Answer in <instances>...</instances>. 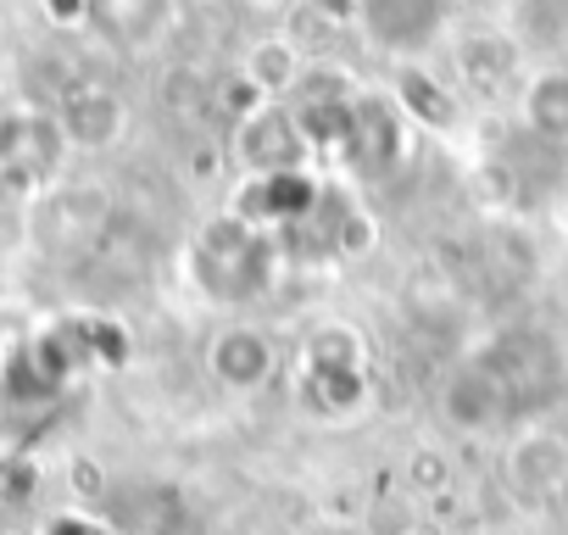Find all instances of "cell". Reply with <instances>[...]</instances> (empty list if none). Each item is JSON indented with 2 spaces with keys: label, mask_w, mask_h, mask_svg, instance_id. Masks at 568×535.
I'll return each instance as SVG.
<instances>
[{
  "label": "cell",
  "mask_w": 568,
  "mask_h": 535,
  "mask_svg": "<svg viewBox=\"0 0 568 535\" xmlns=\"http://www.w3.org/2000/svg\"><path fill=\"white\" fill-rule=\"evenodd\" d=\"M195 274L206 280L212 296H251L267 274H273V262H267V234L256 223H245L240 212L229 218H212L201 234H195Z\"/></svg>",
  "instance_id": "obj_1"
},
{
  "label": "cell",
  "mask_w": 568,
  "mask_h": 535,
  "mask_svg": "<svg viewBox=\"0 0 568 535\" xmlns=\"http://www.w3.org/2000/svg\"><path fill=\"white\" fill-rule=\"evenodd\" d=\"M62 151H68V140H62L57 118L18 112V107L0 112V190H12V195L40 190L57 173Z\"/></svg>",
  "instance_id": "obj_2"
},
{
  "label": "cell",
  "mask_w": 568,
  "mask_h": 535,
  "mask_svg": "<svg viewBox=\"0 0 568 535\" xmlns=\"http://www.w3.org/2000/svg\"><path fill=\"white\" fill-rule=\"evenodd\" d=\"M352 23L385 57H424L446 29V0H352Z\"/></svg>",
  "instance_id": "obj_3"
},
{
  "label": "cell",
  "mask_w": 568,
  "mask_h": 535,
  "mask_svg": "<svg viewBox=\"0 0 568 535\" xmlns=\"http://www.w3.org/2000/svg\"><path fill=\"white\" fill-rule=\"evenodd\" d=\"M273 369H278V352H273V341L262 335V330H251V324H234V330H223V335H212V346H206V374L223 385V391H262L267 380H273Z\"/></svg>",
  "instance_id": "obj_4"
},
{
  "label": "cell",
  "mask_w": 568,
  "mask_h": 535,
  "mask_svg": "<svg viewBox=\"0 0 568 535\" xmlns=\"http://www.w3.org/2000/svg\"><path fill=\"white\" fill-rule=\"evenodd\" d=\"M57 129H62V140L73 151H106L129 134V107H123V95L90 84V90L68 95V107L57 112Z\"/></svg>",
  "instance_id": "obj_5"
},
{
  "label": "cell",
  "mask_w": 568,
  "mask_h": 535,
  "mask_svg": "<svg viewBox=\"0 0 568 535\" xmlns=\"http://www.w3.org/2000/svg\"><path fill=\"white\" fill-rule=\"evenodd\" d=\"M313 206H318V184L302 168H291V173H251V184H245V195H240L234 212L267 234V223L313 218Z\"/></svg>",
  "instance_id": "obj_6"
},
{
  "label": "cell",
  "mask_w": 568,
  "mask_h": 535,
  "mask_svg": "<svg viewBox=\"0 0 568 535\" xmlns=\"http://www.w3.org/2000/svg\"><path fill=\"white\" fill-rule=\"evenodd\" d=\"M240 151L256 173H291L302 168V151H307V134L296 129V118L284 107H262L256 118H245L240 129Z\"/></svg>",
  "instance_id": "obj_7"
},
{
  "label": "cell",
  "mask_w": 568,
  "mask_h": 535,
  "mask_svg": "<svg viewBox=\"0 0 568 535\" xmlns=\"http://www.w3.org/2000/svg\"><path fill=\"white\" fill-rule=\"evenodd\" d=\"M341 145L352 151V162L363 173H385L402 157V118L385 101H352V118H346Z\"/></svg>",
  "instance_id": "obj_8"
},
{
  "label": "cell",
  "mask_w": 568,
  "mask_h": 535,
  "mask_svg": "<svg viewBox=\"0 0 568 535\" xmlns=\"http://www.w3.org/2000/svg\"><path fill=\"white\" fill-rule=\"evenodd\" d=\"M440 407H446V418H452L457 430H490V424H501V418L513 413L507 391L496 385V374H490L485 363L457 369V374L446 380V391H440Z\"/></svg>",
  "instance_id": "obj_9"
},
{
  "label": "cell",
  "mask_w": 568,
  "mask_h": 535,
  "mask_svg": "<svg viewBox=\"0 0 568 535\" xmlns=\"http://www.w3.org/2000/svg\"><path fill=\"white\" fill-rule=\"evenodd\" d=\"M84 18L118 46H156L173 23V0H84Z\"/></svg>",
  "instance_id": "obj_10"
},
{
  "label": "cell",
  "mask_w": 568,
  "mask_h": 535,
  "mask_svg": "<svg viewBox=\"0 0 568 535\" xmlns=\"http://www.w3.org/2000/svg\"><path fill=\"white\" fill-rule=\"evenodd\" d=\"M562 480H568V446H562L551 430L524 435L518 452H513V485H518L524 496H546V491L562 485Z\"/></svg>",
  "instance_id": "obj_11"
},
{
  "label": "cell",
  "mask_w": 568,
  "mask_h": 535,
  "mask_svg": "<svg viewBox=\"0 0 568 535\" xmlns=\"http://www.w3.org/2000/svg\"><path fill=\"white\" fill-rule=\"evenodd\" d=\"M307 374H363V341L346 324H324L302 352V380Z\"/></svg>",
  "instance_id": "obj_12"
},
{
  "label": "cell",
  "mask_w": 568,
  "mask_h": 535,
  "mask_svg": "<svg viewBox=\"0 0 568 535\" xmlns=\"http://www.w3.org/2000/svg\"><path fill=\"white\" fill-rule=\"evenodd\" d=\"M245 79H251L262 95H278V90H291V84L302 79V57H296L291 46H284V40H267V46H256V51H251Z\"/></svg>",
  "instance_id": "obj_13"
},
{
  "label": "cell",
  "mask_w": 568,
  "mask_h": 535,
  "mask_svg": "<svg viewBox=\"0 0 568 535\" xmlns=\"http://www.w3.org/2000/svg\"><path fill=\"white\" fill-rule=\"evenodd\" d=\"M524 112L540 134H568V73H546L529 84L524 95Z\"/></svg>",
  "instance_id": "obj_14"
},
{
  "label": "cell",
  "mask_w": 568,
  "mask_h": 535,
  "mask_svg": "<svg viewBox=\"0 0 568 535\" xmlns=\"http://www.w3.org/2000/svg\"><path fill=\"white\" fill-rule=\"evenodd\" d=\"M45 535H118V529L101 513H90V507H68V513L45 518Z\"/></svg>",
  "instance_id": "obj_15"
},
{
  "label": "cell",
  "mask_w": 568,
  "mask_h": 535,
  "mask_svg": "<svg viewBox=\"0 0 568 535\" xmlns=\"http://www.w3.org/2000/svg\"><path fill=\"white\" fill-rule=\"evenodd\" d=\"M0 535H18V529H0Z\"/></svg>",
  "instance_id": "obj_16"
},
{
  "label": "cell",
  "mask_w": 568,
  "mask_h": 535,
  "mask_svg": "<svg viewBox=\"0 0 568 535\" xmlns=\"http://www.w3.org/2000/svg\"><path fill=\"white\" fill-rule=\"evenodd\" d=\"M413 535H424V529H413Z\"/></svg>",
  "instance_id": "obj_17"
}]
</instances>
